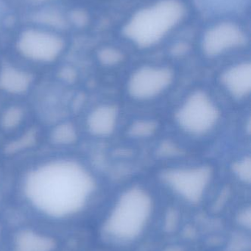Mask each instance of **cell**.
Masks as SVG:
<instances>
[{"mask_svg":"<svg viewBox=\"0 0 251 251\" xmlns=\"http://www.w3.org/2000/svg\"><path fill=\"white\" fill-rule=\"evenodd\" d=\"M250 65H239L227 72L225 83L233 94L243 96L250 88Z\"/></svg>","mask_w":251,"mask_h":251,"instance_id":"cell-14","label":"cell"},{"mask_svg":"<svg viewBox=\"0 0 251 251\" xmlns=\"http://www.w3.org/2000/svg\"><path fill=\"white\" fill-rule=\"evenodd\" d=\"M154 204L150 195L139 188L127 190L103 220L101 233L113 246H131L148 232L153 222Z\"/></svg>","mask_w":251,"mask_h":251,"instance_id":"cell-2","label":"cell"},{"mask_svg":"<svg viewBox=\"0 0 251 251\" xmlns=\"http://www.w3.org/2000/svg\"><path fill=\"white\" fill-rule=\"evenodd\" d=\"M86 126L88 131L95 135L108 134L113 127V111L109 107H97L88 115Z\"/></svg>","mask_w":251,"mask_h":251,"instance_id":"cell-15","label":"cell"},{"mask_svg":"<svg viewBox=\"0 0 251 251\" xmlns=\"http://www.w3.org/2000/svg\"><path fill=\"white\" fill-rule=\"evenodd\" d=\"M30 1L35 3L46 2V1H53V0H29Z\"/></svg>","mask_w":251,"mask_h":251,"instance_id":"cell-19","label":"cell"},{"mask_svg":"<svg viewBox=\"0 0 251 251\" xmlns=\"http://www.w3.org/2000/svg\"><path fill=\"white\" fill-rule=\"evenodd\" d=\"M35 20L46 26H51L56 29H63L67 25L64 16L54 10H43L35 16Z\"/></svg>","mask_w":251,"mask_h":251,"instance_id":"cell-16","label":"cell"},{"mask_svg":"<svg viewBox=\"0 0 251 251\" xmlns=\"http://www.w3.org/2000/svg\"><path fill=\"white\" fill-rule=\"evenodd\" d=\"M217 119V111L213 104L204 96H194L180 113V121L192 132H204Z\"/></svg>","mask_w":251,"mask_h":251,"instance_id":"cell-6","label":"cell"},{"mask_svg":"<svg viewBox=\"0 0 251 251\" xmlns=\"http://www.w3.org/2000/svg\"><path fill=\"white\" fill-rule=\"evenodd\" d=\"M208 174L204 171L179 172L169 178L174 190L188 201H199L208 182Z\"/></svg>","mask_w":251,"mask_h":251,"instance_id":"cell-9","label":"cell"},{"mask_svg":"<svg viewBox=\"0 0 251 251\" xmlns=\"http://www.w3.org/2000/svg\"><path fill=\"white\" fill-rule=\"evenodd\" d=\"M57 248L54 237L33 228L19 230L12 241V251H56Z\"/></svg>","mask_w":251,"mask_h":251,"instance_id":"cell-10","label":"cell"},{"mask_svg":"<svg viewBox=\"0 0 251 251\" xmlns=\"http://www.w3.org/2000/svg\"><path fill=\"white\" fill-rule=\"evenodd\" d=\"M65 49L63 38L53 32L40 29H28L21 34L16 50L25 60L37 64L55 63Z\"/></svg>","mask_w":251,"mask_h":251,"instance_id":"cell-4","label":"cell"},{"mask_svg":"<svg viewBox=\"0 0 251 251\" xmlns=\"http://www.w3.org/2000/svg\"><path fill=\"white\" fill-rule=\"evenodd\" d=\"M48 140L55 147L68 149L75 144L78 140L76 127L69 120L58 122L49 131Z\"/></svg>","mask_w":251,"mask_h":251,"instance_id":"cell-13","label":"cell"},{"mask_svg":"<svg viewBox=\"0 0 251 251\" xmlns=\"http://www.w3.org/2000/svg\"><path fill=\"white\" fill-rule=\"evenodd\" d=\"M19 190L24 203L34 213L64 222L86 209L95 182L81 161L69 155H56L29 165L21 176Z\"/></svg>","mask_w":251,"mask_h":251,"instance_id":"cell-1","label":"cell"},{"mask_svg":"<svg viewBox=\"0 0 251 251\" xmlns=\"http://www.w3.org/2000/svg\"><path fill=\"white\" fill-rule=\"evenodd\" d=\"M71 18H72L74 23L76 24L77 25H84L86 22L87 19L85 13L84 12L80 11V10L73 12Z\"/></svg>","mask_w":251,"mask_h":251,"instance_id":"cell-17","label":"cell"},{"mask_svg":"<svg viewBox=\"0 0 251 251\" xmlns=\"http://www.w3.org/2000/svg\"><path fill=\"white\" fill-rule=\"evenodd\" d=\"M39 131L36 127L28 126L20 132L10 137L3 151L7 156H14L33 149L38 143Z\"/></svg>","mask_w":251,"mask_h":251,"instance_id":"cell-12","label":"cell"},{"mask_svg":"<svg viewBox=\"0 0 251 251\" xmlns=\"http://www.w3.org/2000/svg\"><path fill=\"white\" fill-rule=\"evenodd\" d=\"M32 72L22 67L3 63L0 66V92L15 99L29 94L35 84Z\"/></svg>","mask_w":251,"mask_h":251,"instance_id":"cell-7","label":"cell"},{"mask_svg":"<svg viewBox=\"0 0 251 251\" xmlns=\"http://www.w3.org/2000/svg\"><path fill=\"white\" fill-rule=\"evenodd\" d=\"M244 41V33L237 25L223 22L206 31L203 37V47L206 54L217 56L240 47Z\"/></svg>","mask_w":251,"mask_h":251,"instance_id":"cell-5","label":"cell"},{"mask_svg":"<svg viewBox=\"0 0 251 251\" xmlns=\"http://www.w3.org/2000/svg\"><path fill=\"white\" fill-rule=\"evenodd\" d=\"M185 7L179 0H159L136 12L128 21L124 34L139 47L159 43L182 20Z\"/></svg>","mask_w":251,"mask_h":251,"instance_id":"cell-3","label":"cell"},{"mask_svg":"<svg viewBox=\"0 0 251 251\" xmlns=\"http://www.w3.org/2000/svg\"><path fill=\"white\" fill-rule=\"evenodd\" d=\"M169 72L164 69L145 68L134 75L131 90L136 97H152L162 91L169 83Z\"/></svg>","mask_w":251,"mask_h":251,"instance_id":"cell-8","label":"cell"},{"mask_svg":"<svg viewBox=\"0 0 251 251\" xmlns=\"http://www.w3.org/2000/svg\"><path fill=\"white\" fill-rule=\"evenodd\" d=\"M3 185H4V174H3L2 170L0 168V205H1L3 198V190H4Z\"/></svg>","mask_w":251,"mask_h":251,"instance_id":"cell-18","label":"cell"},{"mask_svg":"<svg viewBox=\"0 0 251 251\" xmlns=\"http://www.w3.org/2000/svg\"><path fill=\"white\" fill-rule=\"evenodd\" d=\"M28 108L20 102H13L0 111V131L10 137L28 127Z\"/></svg>","mask_w":251,"mask_h":251,"instance_id":"cell-11","label":"cell"}]
</instances>
